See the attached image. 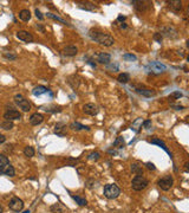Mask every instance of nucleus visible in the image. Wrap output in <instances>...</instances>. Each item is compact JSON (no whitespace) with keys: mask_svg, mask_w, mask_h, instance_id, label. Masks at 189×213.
I'll return each mask as SVG.
<instances>
[{"mask_svg":"<svg viewBox=\"0 0 189 213\" xmlns=\"http://www.w3.org/2000/svg\"><path fill=\"white\" fill-rule=\"evenodd\" d=\"M89 37L94 40L96 43L100 44V45H104V46H112L113 43H115V39L113 37H111L110 35H106L104 32H100L98 30H90L89 31Z\"/></svg>","mask_w":189,"mask_h":213,"instance_id":"f257e3e1","label":"nucleus"},{"mask_svg":"<svg viewBox=\"0 0 189 213\" xmlns=\"http://www.w3.org/2000/svg\"><path fill=\"white\" fill-rule=\"evenodd\" d=\"M149 185V180L147 178H144L143 175H136L131 181V187L134 191H143L144 188H147Z\"/></svg>","mask_w":189,"mask_h":213,"instance_id":"f03ea898","label":"nucleus"},{"mask_svg":"<svg viewBox=\"0 0 189 213\" xmlns=\"http://www.w3.org/2000/svg\"><path fill=\"white\" fill-rule=\"evenodd\" d=\"M103 194H104V196H105L106 199L112 200V199H116V198L119 196V194H121V188H119L117 185H115V184H108V185L104 186Z\"/></svg>","mask_w":189,"mask_h":213,"instance_id":"7ed1b4c3","label":"nucleus"},{"mask_svg":"<svg viewBox=\"0 0 189 213\" xmlns=\"http://www.w3.org/2000/svg\"><path fill=\"white\" fill-rule=\"evenodd\" d=\"M157 185H158V187H160L162 191L167 192V191H169L170 188L172 187V185H174V179H172V176L169 174L164 175L163 178H161V179L158 180Z\"/></svg>","mask_w":189,"mask_h":213,"instance_id":"20e7f679","label":"nucleus"},{"mask_svg":"<svg viewBox=\"0 0 189 213\" xmlns=\"http://www.w3.org/2000/svg\"><path fill=\"white\" fill-rule=\"evenodd\" d=\"M8 207H10V210H12L14 212H20L24 208V201L21 199H19L18 196H13L8 202Z\"/></svg>","mask_w":189,"mask_h":213,"instance_id":"39448f33","label":"nucleus"},{"mask_svg":"<svg viewBox=\"0 0 189 213\" xmlns=\"http://www.w3.org/2000/svg\"><path fill=\"white\" fill-rule=\"evenodd\" d=\"M14 101H16V103L18 104L19 108H20L24 113H27V111L31 110V103H30L27 99H25L21 95H16Z\"/></svg>","mask_w":189,"mask_h":213,"instance_id":"423d86ee","label":"nucleus"},{"mask_svg":"<svg viewBox=\"0 0 189 213\" xmlns=\"http://www.w3.org/2000/svg\"><path fill=\"white\" fill-rule=\"evenodd\" d=\"M160 33H161L162 37H166V38H170V39H175L178 37L177 31H176L174 27H170V26H164V27H162V30H161Z\"/></svg>","mask_w":189,"mask_h":213,"instance_id":"0eeeda50","label":"nucleus"},{"mask_svg":"<svg viewBox=\"0 0 189 213\" xmlns=\"http://www.w3.org/2000/svg\"><path fill=\"white\" fill-rule=\"evenodd\" d=\"M83 111L86 114V115H90V116H96L99 111L98 107L94 104V103H86L83 105Z\"/></svg>","mask_w":189,"mask_h":213,"instance_id":"6e6552de","label":"nucleus"},{"mask_svg":"<svg viewBox=\"0 0 189 213\" xmlns=\"http://www.w3.org/2000/svg\"><path fill=\"white\" fill-rule=\"evenodd\" d=\"M4 118L7 121H14V120H20L21 118V114L16 109H8L7 111H5L4 114Z\"/></svg>","mask_w":189,"mask_h":213,"instance_id":"1a4fd4ad","label":"nucleus"},{"mask_svg":"<svg viewBox=\"0 0 189 213\" xmlns=\"http://www.w3.org/2000/svg\"><path fill=\"white\" fill-rule=\"evenodd\" d=\"M17 38L19 40H22V41H25V43H32L34 38H33V36L30 33V32H27V31H25V30H20L17 32Z\"/></svg>","mask_w":189,"mask_h":213,"instance_id":"9d476101","label":"nucleus"},{"mask_svg":"<svg viewBox=\"0 0 189 213\" xmlns=\"http://www.w3.org/2000/svg\"><path fill=\"white\" fill-rule=\"evenodd\" d=\"M148 68H150L151 71H155V72H162V71H164L166 69H167V66L164 65V64H162L161 62H156V60H154V62H150L149 64H148Z\"/></svg>","mask_w":189,"mask_h":213,"instance_id":"9b49d317","label":"nucleus"},{"mask_svg":"<svg viewBox=\"0 0 189 213\" xmlns=\"http://www.w3.org/2000/svg\"><path fill=\"white\" fill-rule=\"evenodd\" d=\"M136 93L142 95L144 97H154L156 96V91L152 90V89H148V88H136Z\"/></svg>","mask_w":189,"mask_h":213,"instance_id":"f8f14e48","label":"nucleus"},{"mask_svg":"<svg viewBox=\"0 0 189 213\" xmlns=\"http://www.w3.org/2000/svg\"><path fill=\"white\" fill-rule=\"evenodd\" d=\"M77 53H78V49L75 45H69L63 49V55L66 57H75Z\"/></svg>","mask_w":189,"mask_h":213,"instance_id":"ddd939ff","label":"nucleus"},{"mask_svg":"<svg viewBox=\"0 0 189 213\" xmlns=\"http://www.w3.org/2000/svg\"><path fill=\"white\" fill-rule=\"evenodd\" d=\"M55 134L60 137H64L66 135V124L64 122H58L55 127Z\"/></svg>","mask_w":189,"mask_h":213,"instance_id":"4468645a","label":"nucleus"},{"mask_svg":"<svg viewBox=\"0 0 189 213\" xmlns=\"http://www.w3.org/2000/svg\"><path fill=\"white\" fill-rule=\"evenodd\" d=\"M97 62L100 63V64L109 65V63L111 62V55H110V53H106V52H100V53H98V56H97Z\"/></svg>","mask_w":189,"mask_h":213,"instance_id":"2eb2a0df","label":"nucleus"},{"mask_svg":"<svg viewBox=\"0 0 189 213\" xmlns=\"http://www.w3.org/2000/svg\"><path fill=\"white\" fill-rule=\"evenodd\" d=\"M68 84L72 88V89H78L79 88V85H80V78L79 76H77V75H72V76H70V77L68 78Z\"/></svg>","mask_w":189,"mask_h":213,"instance_id":"dca6fc26","label":"nucleus"},{"mask_svg":"<svg viewBox=\"0 0 189 213\" xmlns=\"http://www.w3.org/2000/svg\"><path fill=\"white\" fill-rule=\"evenodd\" d=\"M151 145H156V146H158V147H161L166 153H168V154L170 155V157H171V153H170V151L168 149V147H167V145L161 140V138H157V137H155V138H152V140H150L149 141Z\"/></svg>","mask_w":189,"mask_h":213,"instance_id":"f3484780","label":"nucleus"},{"mask_svg":"<svg viewBox=\"0 0 189 213\" xmlns=\"http://www.w3.org/2000/svg\"><path fill=\"white\" fill-rule=\"evenodd\" d=\"M43 121H44V116L41 114H39V113H34L30 117V123L32 126H38V124L43 123Z\"/></svg>","mask_w":189,"mask_h":213,"instance_id":"a211bd4d","label":"nucleus"},{"mask_svg":"<svg viewBox=\"0 0 189 213\" xmlns=\"http://www.w3.org/2000/svg\"><path fill=\"white\" fill-rule=\"evenodd\" d=\"M10 165V160L7 156H5L4 154H0V175L4 174L5 169L7 168V166Z\"/></svg>","mask_w":189,"mask_h":213,"instance_id":"6ab92c4d","label":"nucleus"},{"mask_svg":"<svg viewBox=\"0 0 189 213\" xmlns=\"http://www.w3.org/2000/svg\"><path fill=\"white\" fill-rule=\"evenodd\" d=\"M78 7L79 8H82V10H85V11H91V12H94L97 10V6L92 4V2H90V1H85V2H79L78 4Z\"/></svg>","mask_w":189,"mask_h":213,"instance_id":"aec40b11","label":"nucleus"},{"mask_svg":"<svg viewBox=\"0 0 189 213\" xmlns=\"http://www.w3.org/2000/svg\"><path fill=\"white\" fill-rule=\"evenodd\" d=\"M169 6H170V8H171L175 13H177V12H180V11L182 10V1H178V0H171V1H169Z\"/></svg>","mask_w":189,"mask_h":213,"instance_id":"412c9836","label":"nucleus"},{"mask_svg":"<svg viewBox=\"0 0 189 213\" xmlns=\"http://www.w3.org/2000/svg\"><path fill=\"white\" fill-rule=\"evenodd\" d=\"M49 90H47V88L46 87H44V85H38L33 90H32V94L34 95V96H41L43 94H46Z\"/></svg>","mask_w":189,"mask_h":213,"instance_id":"4be33fe9","label":"nucleus"},{"mask_svg":"<svg viewBox=\"0 0 189 213\" xmlns=\"http://www.w3.org/2000/svg\"><path fill=\"white\" fill-rule=\"evenodd\" d=\"M70 128H71L72 130H75V132H79V130H83V129L90 130L89 127H86V126H84V124H82V123H79V122H72V123L70 124Z\"/></svg>","mask_w":189,"mask_h":213,"instance_id":"5701e85b","label":"nucleus"},{"mask_svg":"<svg viewBox=\"0 0 189 213\" xmlns=\"http://www.w3.org/2000/svg\"><path fill=\"white\" fill-rule=\"evenodd\" d=\"M19 19L22 21H28L31 19V12L28 10H21L19 12Z\"/></svg>","mask_w":189,"mask_h":213,"instance_id":"b1692460","label":"nucleus"},{"mask_svg":"<svg viewBox=\"0 0 189 213\" xmlns=\"http://www.w3.org/2000/svg\"><path fill=\"white\" fill-rule=\"evenodd\" d=\"M117 81H118L119 83H122V84H127V83L130 81V75H129L128 72H122V74L118 75Z\"/></svg>","mask_w":189,"mask_h":213,"instance_id":"393cba45","label":"nucleus"},{"mask_svg":"<svg viewBox=\"0 0 189 213\" xmlns=\"http://www.w3.org/2000/svg\"><path fill=\"white\" fill-rule=\"evenodd\" d=\"M50 210H51V212L52 213H64V211H65V207H64L60 202H58V204L52 205V206L50 207Z\"/></svg>","mask_w":189,"mask_h":213,"instance_id":"a878e982","label":"nucleus"},{"mask_svg":"<svg viewBox=\"0 0 189 213\" xmlns=\"http://www.w3.org/2000/svg\"><path fill=\"white\" fill-rule=\"evenodd\" d=\"M49 18H51V19L53 20H57V21H59V23H62L63 25H66V26H71V24H69L66 20H64L63 18H60V17H58V16H56V14H53V13H51V12H49L47 14H46Z\"/></svg>","mask_w":189,"mask_h":213,"instance_id":"bb28decb","label":"nucleus"},{"mask_svg":"<svg viewBox=\"0 0 189 213\" xmlns=\"http://www.w3.org/2000/svg\"><path fill=\"white\" fill-rule=\"evenodd\" d=\"M71 198L75 200L79 206H86L88 205V201H86L85 198H82V196H78V195H74V194H71Z\"/></svg>","mask_w":189,"mask_h":213,"instance_id":"cd10ccee","label":"nucleus"},{"mask_svg":"<svg viewBox=\"0 0 189 213\" xmlns=\"http://www.w3.org/2000/svg\"><path fill=\"white\" fill-rule=\"evenodd\" d=\"M131 172L135 173L136 175H143V169H142V166H140L137 162L131 163Z\"/></svg>","mask_w":189,"mask_h":213,"instance_id":"c85d7f7f","label":"nucleus"},{"mask_svg":"<svg viewBox=\"0 0 189 213\" xmlns=\"http://www.w3.org/2000/svg\"><path fill=\"white\" fill-rule=\"evenodd\" d=\"M13 127H14V124H13L12 121H7V120H5L4 122L0 123V128H2L4 130H11Z\"/></svg>","mask_w":189,"mask_h":213,"instance_id":"c756f323","label":"nucleus"},{"mask_svg":"<svg viewBox=\"0 0 189 213\" xmlns=\"http://www.w3.org/2000/svg\"><path fill=\"white\" fill-rule=\"evenodd\" d=\"M113 147H116V148H119V149L124 148V147H125V142H124V138H123L122 136H118V137L116 138V141L113 142Z\"/></svg>","mask_w":189,"mask_h":213,"instance_id":"7c9ffc66","label":"nucleus"},{"mask_svg":"<svg viewBox=\"0 0 189 213\" xmlns=\"http://www.w3.org/2000/svg\"><path fill=\"white\" fill-rule=\"evenodd\" d=\"M24 154H25L26 157H32V156H34V154H36V151H34L33 147L27 146V147L24 148Z\"/></svg>","mask_w":189,"mask_h":213,"instance_id":"2f4dec72","label":"nucleus"},{"mask_svg":"<svg viewBox=\"0 0 189 213\" xmlns=\"http://www.w3.org/2000/svg\"><path fill=\"white\" fill-rule=\"evenodd\" d=\"M182 96H183V94H182L181 91H174V93H171L169 95L168 99H169V102H174V101H176V99H180Z\"/></svg>","mask_w":189,"mask_h":213,"instance_id":"473e14b6","label":"nucleus"},{"mask_svg":"<svg viewBox=\"0 0 189 213\" xmlns=\"http://www.w3.org/2000/svg\"><path fill=\"white\" fill-rule=\"evenodd\" d=\"M142 123H143V121H142V118H137L134 123H132L131 126V129L132 130H135L136 133H138L140 130H138V128H142Z\"/></svg>","mask_w":189,"mask_h":213,"instance_id":"72a5a7b5","label":"nucleus"},{"mask_svg":"<svg viewBox=\"0 0 189 213\" xmlns=\"http://www.w3.org/2000/svg\"><path fill=\"white\" fill-rule=\"evenodd\" d=\"M132 4H135V8L137 10V11H146L147 10V7H146V2L144 1H132Z\"/></svg>","mask_w":189,"mask_h":213,"instance_id":"f704fd0d","label":"nucleus"},{"mask_svg":"<svg viewBox=\"0 0 189 213\" xmlns=\"http://www.w3.org/2000/svg\"><path fill=\"white\" fill-rule=\"evenodd\" d=\"M4 175H7V176H14L16 175V171H14V168H13V166L10 163L8 166H7V168L5 169V172H4Z\"/></svg>","mask_w":189,"mask_h":213,"instance_id":"c9c22d12","label":"nucleus"},{"mask_svg":"<svg viewBox=\"0 0 189 213\" xmlns=\"http://www.w3.org/2000/svg\"><path fill=\"white\" fill-rule=\"evenodd\" d=\"M44 110L46 111V113H60L62 111V108L60 107H56V105H52V107H45L44 108Z\"/></svg>","mask_w":189,"mask_h":213,"instance_id":"e433bc0d","label":"nucleus"},{"mask_svg":"<svg viewBox=\"0 0 189 213\" xmlns=\"http://www.w3.org/2000/svg\"><path fill=\"white\" fill-rule=\"evenodd\" d=\"M123 59H124L125 62H132V60H136L137 57H136L135 55H132V53H124V55H123Z\"/></svg>","mask_w":189,"mask_h":213,"instance_id":"4c0bfd02","label":"nucleus"},{"mask_svg":"<svg viewBox=\"0 0 189 213\" xmlns=\"http://www.w3.org/2000/svg\"><path fill=\"white\" fill-rule=\"evenodd\" d=\"M4 57L6 59H10V60H16L17 59V55L11 53V52H4Z\"/></svg>","mask_w":189,"mask_h":213,"instance_id":"58836bf2","label":"nucleus"},{"mask_svg":"<svg viewBox=\"0 0 189 213\" xmlns=\"http://www.w3.org/2000/svg\"><path fill=\"white\" fill-rule=\"evenodd\" d=\"M99 159H100V154H99L98 152H94V153H91V154L89 155V160L97 161V160H99Z\"/></svg>","mask_w":189,"mask_h":213,"instance_id":"ea45409f","label":"nucleus"},{"mask_svg":"<svg viewBox=\"0 0 189 213\" xmlns=\"http://www.w3.org/2000/svg\"><path fill=\"white\" fill-rule=\"evenodd\" d=\"M154 39H155L157 43H160V44H161V43H162V40H163V37L161 36V33H160V32H156V33L154 35Z\"/></svg>","mask_w":189,"mask_h":213,"instance_id":"a19ab883","label":"nucleus"},{"mask_svg":"<svg viewBox=\"0 0 189 213\" xmlns=\"http://www.w3.org/2000/svg\"><path fill=\"white\" fill-rule=\"evenodd\" d=\"M143 127L146 128V129H149L151 126V120H146V121H143Z\"/></svg>","mask_w":189,"mask_h":213,"instance_id":"79ce46f5","label":"nucleus"},{"mask_svg":"<svg viewBox=\"0 0 189 213\" xmlns=\"http://www.w3.org/2000/svg\"><path fill=\"white\" fill-rule=\"evenodd\" d=\"M146 167H147L148 169H150V171H155V169H156V167H155V165H154L152 162H147V163H146Z\"/></svg>","mask_w":189,"mask_h":213,"instance_id":"37998d69","label":"nucleus"},{"mask_svg":"<svg viewBox=\"0 0 189 213\" xmlns=\"http://www.w3.org/2000/svg\"><path fill=\"white\" fill-rule=\"evenodd\" d=\"M36 17H37L38 19L40 20V21H43V20H44V17H43V14H41V12H40V11H39V10H36Z\"/></svg>","mask_w":189,"mask_h":213,"instance_id":"c03bdc74","label":"nucleus"},{"mask_svg":"<svg viewBox=\"0 0 189 213\" xmlns=\"http://www.w3.org/2000/svg\"><path fill=\"white\" fill-rule=\"evenodd\" d=\"M171 107H172L174 109H176V110H182V109H184L183 105H175V104H171Z\"/></svg>","mask_w":189,"mask_h":213,"instance_id":"a18cd8bd","label":"nucleus"},{"mask_svg":"<svg viewBox=\"0 0 189 213\" xmlns=\"http://www.w3.org/2000/svg\"><path fill=\"white\" fill-rule=\"evenodd\" d=\"M177 55H178V56H181V57H184V56H186V53H184V51H183L182 49L177 51Z\"/></svg>","mask_w":189,"mask_h":213,"instance_id":"49530a36","label":"nucleus"},{"mask_svg":"<svg viewBox=\"0 0 189 213\" xmlns=\"http://www.w3.org/2000/svg\"><path fill=\"white\" fill-rule=\"evenodd\" d=\"M6 141V136L2 135V134H0V143H4Z\"/></svg>","mask_w":189,"mask_h":213,"instance_id":"de8ad7c7","label":"nucleus"},{"mask_svg":"<svg viewBox=\"0 0 189 213\" xmlns=\"http://www.w3.org/2000/svg\"><path fill=\"white\" fill-rule=\"evenodd\" d=\"M125 19H127V17H124V16H118V18H117L118 21H122V23H123Z\"/></svg>","mask_w":189,"mask_h":213,"instance_id":"09e8293b","label":"nucleus"},{"mask_svg":"<svg viewBox=\"0 0 189 213\" xmlns=\"http://www.w3.org/2000/svg\"><path fill=\"white\" fill-rule=\"evenodd\" d=\"M37 29L39 30V31H41L43 33H45V29H44V27H43L41 25H37Z\"/></svg>","mask_w":189,"mask_h":213,"instance_id":"8fccbe9b","label":"nucleus"},{"mask_svg":"<svg viewBox=\"0 0 189 213\" xmlns=\"http://www.w3.org/2000/svg\"><path fill=\"white\" fill-rule=\"evenodd\" d=\"M88 64H89V65H91L92 68H96V64L92 63V60H88Z\"/></svg>","mask_w":189,"mask_h":213,"instance_id":"3c124183","label":"nucleus"},{"mask_svg":"<svg viewBox=\"0 0 189 213\" xmlns=\"http://www.w3.org/2000/svg\"><path fill=\"white\" fill-rule=\"evenodd\" d=\"M128 26H127V24H124V23H122L121 24V29H127Z\"/></svg>","mask_w":189,"mask_h":213,"instance_id":"603ef678","label":"nucleus"},{"mask_svg":"<svg viewBox=\"0 0 189 213\" xmlns=\"http://www.w3.org/2000/svg\"><path fill=\"white\" fill-rule=\"evenodd\" d=\"M109 68L113 69V65H109ZM115 69H116V70H118V66H115Z\"/></svg>","mask_w":189,"mask_h":213,"instance_id":"864d4df0","label":"nucleus"},{"mask_svg":"<svg viewBox=\"0 0 189 213\" xmlns=\"http://www.w3.org/2000/svg\"><path fill=\"white\" fill-rule=\"evenodd\" d=\"M2 212H4V207L0 205V213H2Z\"/></svg>","mask_w":189,"mask_h":213,"instance_id":"5fc2aeb1","label":"nucleus"},{"mask_svg":"<svg viewBox=\"0 0 189 213\" xmlns=\"http://www.w3.org/2000/svg\"><path fill=\"white\" fill-rule=\"evenodd\" d=\"M184 166H186V172H188V163H186Z\"/></svg>","mask_w":189,"mask_h":213,"instance_id":"6e6d98bb","label":"nucleus"},{"mask_svg":"<svg viewBox=\"0 0 189 213\" xmlns=\"http://www.w3.org/2000/svg\"><path fill=\"white\" fill-rule=\"evenodd\" d=\"M24 213H30V210H26V211H24Z\"/></svg>","mask_w":189,"mask_h":213,"instance_id":"4d7b16f0","label":"nucleus"}]
</instances>
